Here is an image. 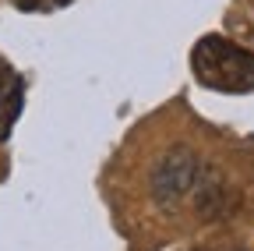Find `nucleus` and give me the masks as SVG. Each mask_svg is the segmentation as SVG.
Listing matches in <instances>:
<instances>
[{
    "mask_svg": "<svg viewBox=\"0 0 254 251\" xmlns=\"http://www.w3.org/2000/svg\"><path fill=\"white\" fill-rule=\"evenodd\" d=\"M194 75L201 85L219 88V92H251L254 88V53L244 46L222 39V36H205L194 46Z\"/></svg>",
    "mask_w": 254,
    "mask_h": 251,
    "instance_id": "nucleus-1",
    "label": "nucleus"
},
{
    "mask_svg": "<svg viewBox=\"0 0 254 251\" xmlns=\"http://www.w3.org/2000/svg\"><path fill=\"white\" fill-rule=\"evenodd\" d=\"M198 156L190 152L187 145H177L170 152H163L152 167V198L163 205V209H173L187 191H194V180H198Z\"/></svg>",
    "mask_w": 254,
    "mask_h": 251,
    "instance_id": "nucleus-2",
    "label": "nucleus"
},
{
    "mask_svg": "<svg viewBox=\"0 0 254 251\" xmlns=\"http://www.w3.org/2000/svg\"><path fill=\"white\" fill-rule=\"evenodd\" d=\"M194 187H198V212H201V219H219L222 212H226V205H230V184L222 180L219 170H205L201 184L194 180Z\"/></svg>",
    "mask_w": 254,
    "mask_h": 251,
    "instance_id": "nucleus-3",
    "label": "nucleus"
}]
</instances>
